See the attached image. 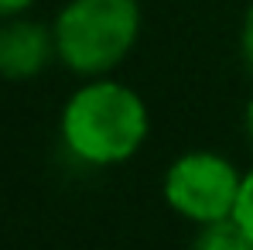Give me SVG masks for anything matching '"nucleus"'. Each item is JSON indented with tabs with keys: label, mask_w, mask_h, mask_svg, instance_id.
Here are the masks:
<instances>
[{
	"label": "nucleus",
	"mask_w": 253,
	"mask_h": 250,
	"mask_svg": "<svg viewBox=\"0 0 253 250\" xmlns=\"http://www.w3.org/2000/svg\"><path fill=\"white\" fill-rule=\"evenodd\" d=\"M140 0H65L51 21L58 62L79 76H113L140 42Z\"/></svg>",
	"instance_id": "2"
},
{
	"label": "nucleus",
	"mask_w": 253,
	"mask_h": 250,
	"mask_svg": "<svg viewBox=\"0 0 253 250\" xmlns=\"http://www.w3.org/2000/svg\"><path fill=\"white\" fill-rule=\"evenodd\" d=\"M240 51H243V62L250 65L253 72V3L243 14V28H240Z\"/></svg>",
	"instance_id": "7"
},
{
	"label": "nucleus",
	"mask_w": 253,
	"mask_h": 250,
	"mask_svg": "<svg viewBox=\"0 0 253 250\" xmlns=\"http://www.w3.org/2000/svg\"><path fill=\"white\" fill-rule=\"evenodd\" d=\"M192 250H253V240L243 233V226L229 216V219H219V223L195 226Z\"/></svg>",
	"instance_id": "5"
},
{
	"label": "nucleus",
	"mask_w": 253,
	"mask_h": 250,
	"mask_svg": "<svg viewBox=\"0 0 253 250\" xmlns=\"http://www.w3.org/2000/svg\"><path fill=\"white\" fill-rule=\"evenodd\" d=\"M65 151L89 168H117L130 161L147 134L151 110L144 96L117 76L83 79L58 113Z\"/></svg>",
	"instance_id": "1"
},
{
	"label": "nucleus",
	"mask_w": 253,
	"mask_h": 250,
	"mask_svg": "<svg viewBox=\"0 0 253 250\" xmlns=\"http://www.w3.org/2000/svg\"><path fill=\"white\" fill-rule=\"evenodd\" d=\"M233 219L243 226V233L253 240V168H250V171H243V185H240V196H236Z\"/></svg>",
	"instance_id": "6"
},
{
	"label": "nucleus",
	"mask_w": 253,
	"mask_h": 250,
	"mask_svg": "<svg viewBox=\"0 0 253 250\" xmlns=\"http://www.w3.org/2000/svg\"><path fill=\"white\" fill-rule=\"evenodd\" d=\"M58 62L51 24L31 21L28 14L0 21V76L10 83L38 79L44 69Z\"/></svg>",
	"instance_id": "4"
},
{
	"label": "nucleus",
	"mask_w": 253,
	"mask_h": 250,
	"mask_svg": "<svg viewBox=\"0 0 253 250\" xmlns=\"http://www.w3.org/2000/svg\"><path fill=\"white\" fill-rule=\"evenodd\" d=\"M243 124H247V137L253 141V96H250V103H247V117H243Z\"/></svg>",
	"instance_id": "9"
},
{
	"label": "nucleus",
	"mask_w": 253,
	"mask_h": 250,
	"mask_svg": "<svg viewBox=\"0 0 253 250\" xmlns=\"http://www.w3.org/2000/svg\"><path fill=\"white\" fill-rule=\"evenodd\" d=\"M35 3H38V0H0V21H7V17H21V14H28Z\"/></svg>",
	"instance_id": "8"
},
{
	"label": "nucleus",
	"mask_w": 253,
	"mask_h": 250,
	"mask_svg": "<svg viewBox=\"0 0 253 250\" xmlns=\"http://www.w3.org/2000/svg\"><path fill=\"white\" fill-rule=\"evenodd\" d=\"M240 185H243V171L226 154L195 148L178 154L168 165L161 196L174 216H181L192 226H206L233 216Z\"/></svg>",
	"instance_id": "3"
}]
</instances>
